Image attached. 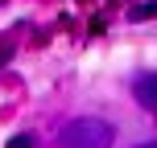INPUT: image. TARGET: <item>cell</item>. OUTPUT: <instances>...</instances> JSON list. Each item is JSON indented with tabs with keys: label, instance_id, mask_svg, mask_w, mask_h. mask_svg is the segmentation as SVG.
Instances as JSON below:
<instances>
[{
	"label": "cell",
	"instance_id": "3",
	"mask_svg": "<svg viewBox=\"0 0 157 148\" xmlns=\"http://www.w3.org/2000/svg\"><path fill=\"white\" fill-rule=\"evenodd\" d=\"M8 148H33V140H29V136H13V140H8Z\"/></svg>",
	"mask_w": 157,
	"mask_h": 148
},
{
	"label": "cell",
	"instance_id": "4",
	"mask_svg": "<svg viewBox=\"0 0 157 148\" xmlns=\"http://www.w3.org/2000/svg\"><path fill=\"white\" fill-rule=\"evenodd\" d=\"M141 148H157V140H153V144H141Z\"/></svg>",
	"mask_w": 157,
	"mask_h": 148
},
{
	"label": "cell",
	"instance_id": "2",
	"mask_svg": "<svg viewBox=\"0 0 157 148\" xmlns=\"http://www.w3.org/2000/svg\"><path fill=\"white\" fill-rule=\"evenodd\" d=\"M132 95H136V103H141V107L157 111V74H136Z\"/></svg>",
	"mask_w": 157,
	"mask_h": 148
},
{
	"label": "cell",
	"instance_id": "1",
	"mask_svg": "<svg viewBox=\"0 0 157 148\" xmlns=\"http://www.w3.org/2000/svg\"><path fill=\"white\" fill-rule=\"evenodd\" d=\"M108 140H112V132L99 119H75L62 132V148H108Z\"/></svg>",
	"mask_w": 157,
	"mask_h": 148
}]
</instances>
